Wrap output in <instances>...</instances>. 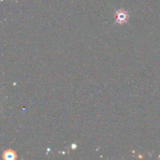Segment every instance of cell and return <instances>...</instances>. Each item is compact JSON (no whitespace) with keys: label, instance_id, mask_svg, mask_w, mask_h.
I'll list each match as a JSON object with an SVG mask.
<instances>
[{"label":"cell","instance_id":"6da1fadb","mask_svg":"<svg viewBox=\"0 0 160 160\" xmlns=\"http://www.w3.org/2000/svg\"><path fill=\"white\" fill-rule=\"evenodd\" d=\"M129 15L125 9H119L115 12V22L118 24H124L128 21Z\"/></svg>","mask_w":160,"mask_h":160},{"label":"cell","instance_id":"7a4b0ae2","mask_svg":"<svg viewBox=\"0 0 160 160\" xmlns=\"http://www.w3.org/2000/svg\"><path fill=\"white\" fill-rule=\"evenodd\" d=\"M2 158L4 160H15L17 158V155H16L15 151L8 149V150L4 151V153L2 155Z\"/></svg>","mask_w":160,"mask_h":160}]
</instances>
